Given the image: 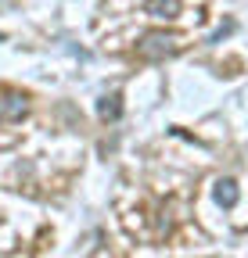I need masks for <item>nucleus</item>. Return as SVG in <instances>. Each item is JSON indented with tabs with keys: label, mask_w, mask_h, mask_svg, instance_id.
I'll return each instance as SVG.
<instances>
[{
	"label": "nucleus",
	"mask_w": 248,
	"mask_h": 258,
	"mask_svg": "<svg viewBox=\"0 0 248 258\" xmlns=\"http://www.w3.org/2000/svg\"><path fill=\"white\" fill-rule=\"evenodd\" d=\"M137 50L144 57H151V61H159V57H166V54L176 50V36H173V32H144Z\"/></svg>",
	"instance_id": "nucleus-1"
},
{
	"label": "nucleus",
	"mask_w": 248,
	"mask_h": 258,
	"mask_svg": "<svg viewBox=\"0 0 248 258\" xmlns=\"http://www.w3.org/2000/svg\"><path fill=\"white\" fill-rule=\"evenodd\" d=\"M29 111V101H25V93H4V97H0V118H4V122H15V118H22Z\"/></svg>",
	"instance_id": "nucleus-2"
},
{
	"label": "nucleus",
	"mask_w": 248,
	"mask_h": 258,
	"mask_svg": "<svg viewBox=\"0 0 248 258\" xmlns=\"http://www.w3.org/2000/svg\"><path fill=\"white\" fill-rule=\"evenodd\" d=\"M97 115H101L105 122H115V118L122 115V104H119V93H108V97H101V101H97Z\"/></svg>",
	"instance_id": "nucleus-3"
},
{
	"label": "nucleus",
	"mask_w": 248,
	"mask_h": 258,
	"mask_svg": "<svg viewBox=\"0 0 248 258\" xmlns=\"http://www.w3.org/2000/svg\"><path fill=\"white\" fill-rule=\"evenodd\" d=\"M216 201H220L223 208H234L237 205V183L234 179H220L216 183Z\"/></svg>",
	"instance_id": "nucleus-4"
},
{
	"label": "nucleus",
	"mask_w": 248,
	"mask_h": 258,
	"mask_svg": "<svg viewBox=\"0 0 248 258\" xmlns=\"http://www.w3.org/2000/svg\"><path fill=\"white\" fill-rule=\"evenodd\" d=\"M147 11L155 18H176L180 15V0H147Z\"/></svg>",
	"instance_id": "nucleus-5"
}]
</instances>
